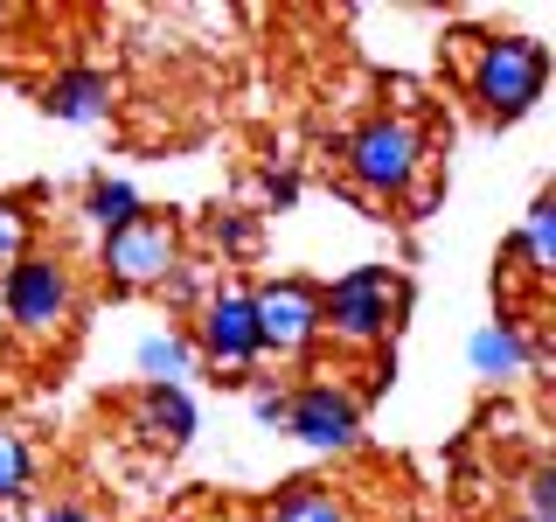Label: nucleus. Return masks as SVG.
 <instances>
[{"mask_svg":"<svg viewBox=\"0 0 556 522\" xmlns=\"http://www.w3.org/2000/svg\"><path fill=\"white\" fill-rule=\"evenodd\" d=\"M466 42V91L486 119H521L549 84V49L535 35H459Z\"/></svg>","mask_w":556,"mask_h":522,"instance_id":"nucleus-1","label":"nucleus"},{"mask_svg":"<svg viewBox=\"0 0 556 522\" xmlns=\"http://www.w3.org/2000/svg\"><path fill=\"white\" fill-rule=\"evenodd\" d=\"M396 307H404V278L390 265H355L341 272L334 286H320V335H334L341 348H382L396 327Z\"/></svg>","mask_w":556,"mask_h":522,"instance_id":"nucleus-2","label":"nucleus"},{"mask_svg":"<svg viewBox=\"0 0 556 522\" xmlns=\"http://www.w3.org/2000/svg\"><path fill=\"white\" fill-rule=\"evenodd\" d=\"M0 300H8V327L22 335L28 348H49L70 335V321H77V278H70L63 258L49 251H28L22 265L0 278Z\"/></svg>","mask_w":556,"mask_h":522,"instance_id":"nucleus-3","label":"nucleus"},{"mask_svg":"<svg viewBox=\"0 0 556 522\" xmlns=\"http://www.w3.org/2000/svg\"><path fill=\"white\" fill-rule=\"evenodd\" d=\"M341 161H348V182L355 188L396 202V196H410L417 167H425V133H417L410 119H396V112H376V119H362V126L348 133Z\"/></svg>","mask_w":556,"mask_h":522,"instance_id":"nucleus-4","label":"nucleus"},{"mask_svg":"<svg viewBox=\"0 0 556 522\" xmlns=\"http://www.w3.org/2000/svg\"><path fill=\"white\" fill-rule=\"evenodd\" d=\"M98 265H104L112 286H126V293L167 286V278L181 272V216H167V209H139L132 223H118V231L104 237Z\"/></svg>","mask_w":556,"mask_h":522,"instance_id":"nucleus-5","label":"nucleus"},{"mask_svg":"<svg viewBox=\"0 0 556 522\" xmlns=\"http://www.w3.org/2000/svg\"><path fill=\"white\" fill-rule=\"evenodd\" d=\"M195 362L208 370H230V376H251L257 370V313H251V293L243 286H216L208 300L195 307Z\"/></svg>","mask_w":556,"mask_h":522,"instance_id":"nucleus-6","label":"nucleus"},{"mask_svg":"<svg viewBox=\"0 0 556 522\" xmlns=\"http://www.w3.org/2000/svg\"><path fill=\"white\" fill-rule=\"evenodd\" d=\"M251 313H257V348L278 362H300L320 341V286L313 278H271V286H257Z\"/></svg>","mask_w":556,"mask_h":522,"instance_id":"nucleus-7","label":"nucleus"},{"mask_svg":"<svg viewBox=\"0 0 556 522\" xmlns=\"http://www.w3.org/2000/svg\"><path fill=\"white\" fill-rule=\"evenodd\" d=\"M286 432L313 452H341L362 432V397L348 383H327V376L300 383V390H286Z\"/></svg>","mask_w":556,"mask_h":522,"instance_id":"nucleus-8","label":"nucleus"},{"mask_svg":"<svg viewBox=\"0 0 556 522\" xmlns=\"http://www.w3.org/2000/svg\"><path fill=\"white\" fill-rule=\"evenodd\" d=\"M126 432L153 452H181L195 439V405H188V390H174V383H139V397L126 405Z\"/></svg>","mask_w":556,"mask_h":522,"instance_id":"nucleus-9","label":"nucleus"},{"mask_svg":"<svg viewBox=\"0 0 556 522\" xmlns=\"http://www.w3.org/2000/svg\"><path fill=\"white\" fill-rule=\"evenodd\" d=\"M112 77L104 70H56L42 91V112L63 119V126H98V119H112Z\"/></svg>","mask_w":556,"mask_h":522,"instance_id":"nucleus-10","label":"nucleus"},{"mask_svg":"<svg viewBox=\"0 0 556 522\" xmlns=\"http://www.w3.org/2000/svg\"><path fill=\"white\" fill-rule=\"evenodd\" d=\"M466 356H473V376L508 383V376H529L535 348H529V335H521V321H486L480 335L466 341Z\"/></svg>","mask_w":556,"mask_h":522,"instance_id":"nucleus-11","label":"nucleus"},{"mask_svg":"<svg viewBox=\"0 0 556 522\" xmlns=\"http://www.w3.org/2000/svg\"><path fill=\"white\" fill-rule=\"evenodd\" d=\"M265 522H355V501L327 481H300V487H278L265 501Z\"/></svg>","mask_w":556,"mask_h":522,"instance_id":"nucleus-12","label":"nucleus"},{"mask_svg":"<svg viewBox=\"0 0 556 522\" xmlns=\"http://www.w3.org/2000/svg\"><path fill=\"white\" fill-rule=\"evenodd\" d=\"M515 258H521V272H529L535 286L556 278V188H543V196L529 202V223H521V237H515Z\"/></svg>","mask_w":556,"mask_h":522,"instance_id":"nucleus-13","label":"nucleus"},{"mask_svg":"<svg viewBox=\"0 0 556 522\" xmlns=\"http://www.w3.org/2000/svg\"><path fill=\"white\" fill-rule=\"evenodd\" d=\"M132 370L147 383H174V390H181V376H195V341L174 335V327H161V335H147L132 348Z\"/></svg>","mask_w":556,"mask_h":522,"instance_id":"nucleus-14","label":"nucleus"},{"mask_svg":"<svg viewBox=\"0 0 556 522\" xmlns=\"http://www.w3.org/2000/svg\"><path fill=\"white\" fill-rule=\"evenodd\" d=\"M139 209H147V202H139V188H132V182H112V174H98V182L84 188V216H91L104 237H112L118 223H132Z\"/></svg>","mask_w":556,"mask_h":522,"instance_id":"nucleus-15","label":"nucleus"},{"mask_svg":"<svg viewBox=\"0 0 556 522\" xmlns=\"http://www.w3.org/2000/svg\"><path fill=\"white\" fill-rule=\"evenodd\" d=\"M35 251V216L22 196H0V278H8L22 258Z\"/></svg>","mask_w":556,"mask_h":522,"instance_id":"nucleus-16","label":"nucleus"},{"mask_svg":"<svg viewBox=\"0 0 556 522\" xmlns=\"http://www.w3.org/2000/svg\"><path fill=\"white\" fill-rule=\"evenodd\" d=\"M28 487H35V452L22 432L0 425V501H28Z\"/></svg>","mask_w":556,"mask_h":522,"instance_id":"nucleus-17","label":"nucleus"},{"mask_svg":"<svg viewBox=\"0 0 556 522\" xmlns=\"http://www.w3.org/2000/svg\"><path fill=\"white\" fill-rule=\"evenodd\" d=\"M208 237H216L223 258H251L257 251V223L237 216V209H223V216H208Z\"/></svg>","mask_w":556,"mask_h":522,"instance_id":"nucleus-18","label":"nucleus"},{"mask_svg":"<svg viewBox=\"0 0 556 522\" xmlns=\"http://www.w3.org/2000/svg\"><path fill=\"white\" fill-rule=\"evenodd\" d=\"M529 509H535V522H556V474H549V467L529 474Z\"/></svg>","mask_w":556,"mask_h":522,"instance_id":"nucleus-19","label":"nucleus"},{"mask_svg":"<svg viewBox=\"0 0 556 522\" xmlns=\"http://www.w3.org/2000/svg\"><path fill=\"white\" fill-rule=\"evenodd\" d=\"M251 418H257V425H286V390H278V383H257V390H251Z\"/></svg>","mask_w":556,"mask_h":522,"instance_id":"nucleus-20","label":"nucleus"},{"mask_svg":"<svg viewBox=\"0 0 556 522\" xmlns=\"http://www.w3.org/2000/svg\"><path fill=\"white\" fill-rule=\"evenodd\" d=\"M42 522H104V515H91L84 501H56V509H42Z\"/></svg>","mask_w":556,"mask_h":522,"instance_id":"nucleus-21","label":"nucleus"},{"mask_svg":"<svg viewBox=\"0 0 556 522\" xmlns=\"http://www.w3.org/2000/svg\"><path fill=\"white\" fill-rule=\"evenodd\" d=\"M202 522H237V515H202Z\"/></svg>","mask_w":556,"mask_h":522,"instance_id":"nucleus-22","label":"nucleus"}]
</instances>
